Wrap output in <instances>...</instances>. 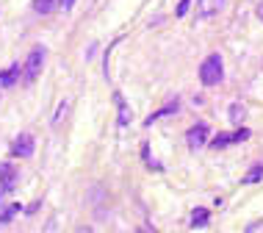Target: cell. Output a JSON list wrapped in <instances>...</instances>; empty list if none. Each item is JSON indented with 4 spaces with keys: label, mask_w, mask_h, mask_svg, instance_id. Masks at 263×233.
<instances>
[{
    "label": "cell",
    "mask_w": 263,
    "mask_h": 233,
    "mask_svg": "<svg viewBox=\"0 0 263 233\" xmlns=\"http://www.w3.org/2000/svg\"><path fill=\"white\" fill-rule=\"evenodd\" d=\"M224 78V67H222V56L219 53H211L208 59L200 64V81L205 86H219Z\"/></svg>",
    "instance_id": "6da1fadb"
},
{
    "label": "cell",
    "mask_w": 263,
    "mask_h": 233,
    "mask_svg": "<svg viewBox=\"0 0 263 233\" xmlns=\"http://www.w3.org/2000/svg\"><path fill=\"white\" fill-rule=\"evenodd\" d=\"M45 56H47V50L42 45L31 47V53H28V59H25V64H23V81L25 83H33L39 78L42 64H45Z\"/></svg>",
    "instance_id": "7a4b0ae2"
},
{
    "label": "cell",
    "mask_w": 263,
    "mask_h": 233,
    "mask_svg": "<svg viewBox=\"0 0 263 233\" xmlns=\"http://www.w3.org/2000/svg\"><path fill=\"white\" fill-rule=\"evenodd\" d=\"M208 139H211V128H208L205 122L191 125L189 133H186V145H189V150H200V147L208 145Z\"/></svg>",
    "instance_id": "3957f363"
},
{
    "label": "cell",
    "mask_w": 263,
    "mask_h": 233,
    "mask_svg": "<svg viewBox=\"0 0 263 233\" xmlns=\"http://www.w3.org/2000/svg\"><path fill=\"white\" fill-rule=\"evenodd\" d=\"M17 183H20V169L14 164H0V192L3 194L14 192Z\"/></svg>",
    "instance_id": "277c9868"
},
{
    "label": "cell",
    "mask_w": 263,
    "mask_h": 233,
    "mask_svg": "<svg viewBox=\"0 0 263 233\" xmlns=\"http://www.w3.org/2000/svg\"><path fill=\"white\" fill-rule=\"evenodd\" d=\"M244 139H250V131L238 128V131H233V133H219V136L211 142V147H213V150H224V147H230V145H236V142H244Z\"/></svg>",
    "instance_id": "5b68a950"
},
{
    "label": "cell",
    "mask_w": 263,
    "mask_h": 233,
    "mask_svg": "<svg viewBox=\"0 0 263 233\" xmlns=\"http://www.w3.org/2000/svg\"><path fill=\"white\" fill-rule=\"evenodd\" d=\"M33 136L31 133H20L17 139H14L11 145V155H17V158H28V155H33Z\"/></svg>",
    "instance_id": "8992f818"
},
{
    "label": "cell",
    "mask_w": 263,
    "mask_h": 233,
    "mask_svg": "<svg viewBox=\"0 0 263 233\" xmlns=\"http://www.w3.org/2000/svg\"><path fill=\"white\" fill-rule=\"evenodd\" d=\"M224 9V0H197V14H200L202 20L213 17V14H219Z\"/></svg>",
    "instance_id": "52a82bcc"
},
{
    "label": "cell",
    "mask_w": 263,
    "mask_h": 233,
    "mask_svg": "<svg viewBox=\"0 0 263 233\" xmlns=\"http://www.w3.org/2000/svg\"><path fill=\"white\" fill-rule=\"evenodd\" d=\"M20 73H23V64H20V61H14L9 69H3V73H0V86H14V83H20Z\"/></svg>",
    "instance_id": "ba28073f"
},
{
    "label": "cell",
    "mask_w": 263,
    "mask_h": 233,
    "mask_svg": "<svg viewBox=\"0 0 263 233\" xmlns=\"http://www.w3.org/2000/svg\"><path fill=\"white\" fill-rule=\"evenodd\" d=\"M114 103H117V109H119V128H127L130 125V109H127V103H125V97L119 95V92H114Z\"/></svg>",
    "instance_id": "9c48e42d"
},
{
    "label": "cell",
    "mask_w": 263,
    "mask_h": 233,
    "mask_svg": "<svg viewBox=\"0 0 263 233\" xmlns=\"http://www.w3.org/2000/svg\"><path fill=\"white\" fill-rule=\"evenodd\" d=\"M208 208H194L191 211V228H205L208 225Z\"/></svg>",
    "instance_id": "30bf717a"
},
{
    "label": "cell",
    "mask_w": 263,
    "mask_h": 233,
    "mask_svg": "<svg viewBox=\"0 0 263 233\" xmlns=\"http://www.w3.org/2000/svg\"><path fill=\"white\" fill-rule=\"evenodd\" d=\"M61 6V0H33V9L39 14H53Z\"/></svg>",
    "instance_id": "8fae6325"
},
{
    "label": "cell",
    "mask_w": 263,
    "mask_h": 233,
    "mask_svg": "<svg viewBox=\"0 0 263 233\" xmlns=\"http://www.w3.org/2000/svg\"><path fill=\"white\" fill-rule=\"evenodd\" d=\"M177 111V100H172V103H166L163 109H158V111H153L150 117H147V125H153L155 119H161V117H166V114H175Z\"/></svg>",
    "instance_id": "7c38bea8"
},
{
    "label": "cell",
    "mask_w": 263,
    "mask_h": 233,
    "mask_svg": "<svg viewBox=\"0 0 263 233\" xmlns=\"http://www.w3.org/2000/svg\"><path fill=\"white\" fill-rule=\"evenodd\" d=\"M244 117H247V109L241 103H230V122L233 125H241L244 122Z\"/></svg>",
    "instance_id": "4fadbf2b"
},
{
    "label": "cell",
    "mask_w": 263,
    "mask_h": 233,
    "mask_svg": "<svg viewBox=\"0 0 263 233\" xmlns=\"http://www.w3.org/2000/svg\"><path fill=\"white\" fill-rule=\"evenodd\" d=\"M263 178V164H258V167H252L250 172L244 175V178H241V183H258Z\"/></svg>",
    "instance_id": "5bb4252c"
},
{
    "label": "cell",
    "mask_w": 263,
    "mask_h": 233,
    "mask_svg": "<svg viewBox=\"0 0 263 233\" xmlns=\"http://www.w3.org/2000/svg\"><path fill=\"white\" fill-rule=\"evenodd\" d=\"M14 214H20V206L6 208V211H3V217H0V222H11V220H14Z\"/></svg>",
    "instance_id": "9a60e30c"
},
{
    "label": "cell",
    "mask_w": 263,
    "mask_h": 233,
    "mask_svg": "<svg viewBox=\"0 0 263 233\" xmlns=\"http://www.w3.org/2000/svg\"><path fill=\"white\" fill-rule=\"evenodd\" d=\"M189 6H191V0H180V3H177V11H175V17H186Z\"/></svg>",
    "instance_id": "2e32d148"
},
{
    "label": "cell",
    "mask_w": 263,
    "mask_h": 233,
    "mask_svg": "<svg viewBox=\"0 0 263 233\" xmlns=\"http://www.w3.org/2000/svg\"><path fill=\"white\" fill-rule=\"evenodd\" d=\"M247 233H263V220L252 222V225H247Z\"/></svg>",
    "instance_id": "e0dca14e"
},
{
    "label": "cell",
    "mask_w": 263,
    "mask_h": 233,
    "mask_svg": "<svg viewBox=\"0 0 263 233\" xmlns=\"http://www.w3.org/2000/svg\"><path fill=\"white\" fill-rule=\"evenodd\" d=\"M67 105H69L67 100H64V103H61V109H59V114H55V119H53V122H55V125H59V122H61V117H64V114H67Z\"/></svg>",
    "instance_id": "ac0fdd59"
},
{
    "label": "cell",
    "mask_w": 263,
    "mask_h": 233,
    "mask_svg": "<svg viewBox=\"0 0 263 233\" xmlns=\"http://www.w3.org/2000/svg\"><path fill=\"white\" fill-rule=\"evenodd\" d=\"M61 6H64V9L69 11V9H72V6H75V0H61Z\"/></svg>",
    "instance_id": "d6986e66"
},
{
    "label": "cell",
    "mask_w": 263,
    "mask_h": 233,
    "mask_svg": "<svg viewBox=\"0 0 263 233\" xmlns=\"http://www.w3.org/2000/svg\"><path fill=\"white\" fill-rule=\"evenodd\" d=\"M258 17H260V23H263V3H258Z\"/></svg>",
    "instance_id": "ffe728a7"
},
{
    "label": "cell",
    "mask_w": 263,
    "mask_h": 233,
    "mask_svg": "<svg viewBox=\"0 0 263 233\" xmlns=\"http://www.w3.org/2000/svg\"><path fill=\"white\" fill-rule=\"evenodd\" d=\"M139 233H144V230H139Z\"/></svg>",
    "instance_id": "44dd1931"
}]
</instances>
